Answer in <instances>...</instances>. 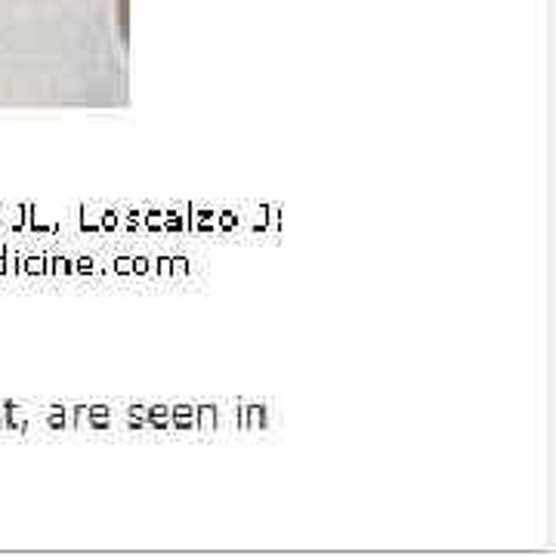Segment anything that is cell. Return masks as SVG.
Wrapping results in <instances>:
<instances>
[]
</instances>
